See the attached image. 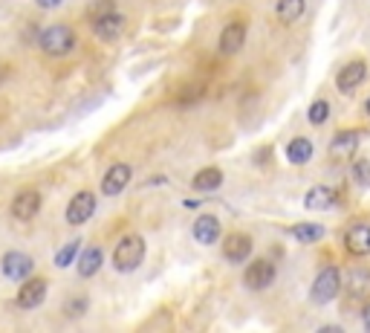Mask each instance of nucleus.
<instances>
[{
	"label": "nucleus",
	"mask_w": 370,
	"mask_h": 333,
	"mask_svg": "<svg viewBox=\"0 0 370 333\" xmlns=\"http://www.w3.org/2000/svg\"><path fill=\"white\" fill-rule=\"evenodd\" d=\"M304 9H307V0H278L275 15L281 23H295L304 15Z\"/></svg>",
	"instance_id": "nucleus-20"
},
{
	"label": "nucleus",
	"mask_w": 370,
	"mask_h": 333,
	"mask_svg": "<svg viewBox=\"0 0 370 333\" xmlns=\"http://www.w3.org/2000/svg\"><path fill=\"white\" fill-rule=\"evenodd\" d=\"M78 253H81V238H73L70 243H64L58 253H56V267H58V270H67L70 264H75Z\"/></svg>",
	"instance_id": "nucleus-23"
},
{
	"label": "nucleus",
	"mask_w": 370,
	"mask_h": 333,
	"mask_svg": "<svg viewBox=\"0 0 370 333\" xmlns=\"http://www.w3.org/2000/svg\"><path fill=\"white\" fill-rule=\"evenodd\" d=\"M46 290H50V284H46V278H41V275H29V278H23L21 281V287H18V296H15V305L21 307V310H35V307H41L43 305V299H46Z\"/></svg>",
	"instance_id": "nucleus-4"
},
{
	"label": "nucleus",
	"mask_w": 370,
	"mask_h": 333,
	"mask_svg": "<svg viewBox=\"0 0 370 333\" xmlns=\"http://www.w3.org/2000/svg\"><path fill=\"white\" fill-rule=\"evenodd\" d=\"M364 113H367V116H370V99H367V105H364Z\"/></svg>",
	"instance_id": "nucleus-31"
},
{
	"label": "nucleus",
	"mask_w": 370,
	"mask_h": 333,
	"mask_svg": "<svg viewBox=\"0 0 370 333\" xmlns=\"http://www.w3.org/2000/svg\"><path fill=\"white\" fill-rule=\"evenodd\" d=\"M145 261V238L142 235H125L113 249V267L119 273H133Z\"/></svg>",
	"instance_id": "nucleus-2"
},
{
	"label": "nucleus",
	"mask_w": 370,
	"mask_h": 333,
	"mask_svg": "<svg viewBox=\"0 0 370 333\" xmlns=\"http://www.w3.org/2000/svg\"><path fill=\"white\" fill-rule=\"evenodd\" d=\"M272 278H275V267H272V261H266V258H258V261L249 264L246 273H243V281H246L249 290H266V287L272 284Z\"/></svg>",
	"instance_id": "nucleus-11"
},
{
	"label": "nucleus",
	"mask_w": 370,
	"mask_h": 333,
	"mask_svg": "<svg viewBox=\"0 0 370 333\" xmlns=\"http://www.w3.org/2000/svg\"><path fill=\"white\" fill-rule=\"evenodd\" d=\"M0 270H4V275L9 281H23V278H29L35 273V261L26 253L12 249V253H6L4 258H0Z\"/></svg>",
	"instance_id": "nucleus-7"
},
{
	"label": "nucleus",
	"mask_w": 370,
	"mask_h": 333,
	"mask_svg": "<svg viewBox=\"0 0 370 333\" xmlns=\"http://www.w3.org/2000/svg\"><path fill=\"white\" fill-rule=\"evenodd\" d=\"M35 4H38L41 9H58V6L64 4V0H35Z\"/></svg>",
	"instance_id": "nucleus-28"
},
{
	"label": "nucleus",
	"mask_w": 370,
	"mask_h": 333,
	"mask_svg": "<svg viewBox=\"0 0 370 333\" xmlns=\"http://www.w3.org/2000/svg\"><path fill=\"white\" fill-rule=\"evenodd\" d=\"M220 221L214 218V215H200L197 221H194V238L200 240V243H217V238H220Z\"/></svg>",
	"instance_id": "nucleus-17"
},
{
	"label": "nucleus",
	"mask_w": 370,
	"mask_h": 333,
	"mask_svg": "<svg viewBox=\"0 0 370 333\" xmlns=\"http://www.w3.org/2000/svg\"><path fill=\"white\" fill-rule=\"evenodd\" d=\"M361 322H364V327H367V330H370V305H367V307H364V313H361Z\"/></svg>",
	"instance_id": "nucleus-30"
},
{
	"label": "nucleus",
	"mask_w": 370,
	"mask_h": 333,
	"mask_svg": "<svg viewBox=\"0 0 370 333\" xmlns=\"http://www.w3.org/2000/svg\"><path fill=\"white\" fill-rule=\"evenodd\" d=\"M367 78V67H364V61H350L347 67H342L339 70V78H336V88L342 90V93H353L361 81Z\"/></svg>",
	"instance_id": "nucleus-13"
},
{
	"label": "nucleus",
	"mask_w": 370,
	"mask_h": 333,
	"mask_svg": "<svg viewBox=\"0 0 370 333\" xmlns=\"http://www.w3.org/2000/svg\"><path fill=\"white\" fill-rule=\"evenodd\" d=\"M290 235L298 243H315V240L324 238V226H318V223H298V226L290 229Z\"/></svg>",
	"instance_id": "nucleus-24"
},
{
	"label": "nucleus",
	"mask_w": 370,
	"mask_h": 333,
	"mask_svg": "<svg viewBox=\"0 0 370 333\" xmlns=\"http://www.w3.org/2000/svg\"><path fill=\"white\" fill-rule=\"evenodd\" d=\"M310 157H312V142L307 137H295L287 148V159L292 165H304V162H310Z\"/></svg>",
	"instance_id": "nucleus-21"
},
{
	"label": "nucleus",
	"mask_w": 370,
	"mask_h": 333,
	"mask_svg": "<svg viewBox=\"0 0 370 333\" xmlns=\"http://www.w3.org/2000/svg\"><path fill=\"white\" fill-rule=\"evenodd\" d=\"M339 290H342V273L336 267H327L315 275V281L310 287V299L315 305H330L339 296Z\"/></svg>",
	"instance_id": "nucleus-3"
},
{
	"label": "nucleus",
	"mask_w": 370,
	"mask_h": 333,
	"mask_svg": "<svg viewBox=\"0 0 370 333\" xmlns=\"http://www.w3.org/2000/svg\"><path fill=\"white\" fill-rule=\"evenodd\" d=\"M344 249L356 258L370 255V226L367 223H356L344 232Z\"/></svg>",
	"instance_id": "nucleus-10"
},
{
	"label": "nucleus",
	"mask_w": 370,
	"mask_h": 333,
	"mask_svg": "<svg viewBox=\"0 0 370 333\" xmlns=\"http://www.w3.org/2000/svg\"><path fill=\"white\" fill-rule=\"evenodd\" d=\"M223 255L231 264H243L252 255V238L249 235H228L223 243Z\"/></svg>",
	"instance_id": "nucleus-14"
},
{
	"label": "nucleus",
	"mask_w": 370,
	"mask_h": 333,
	"mask_svg": "<svg viewBox=\"0 0 370 333\" xmlns=\"http://www.w3.org/2000/svg\"><path fill=\"white\" fill-rule=\"evenodd\" d=\"M12 75V70L6 67V64H0V85H6V78Z\"/></svg>",
	"instance_id": "nucleus-29"
},
{
	"label": "nucleus",
	"mask_w": 370,
	"mask_h": 333,
	"mask_svg": "<svg viewBox=\"0 0 370 333\" xmlns=\"http://www.w3.org/2000/svg\"><path fill=\"white\" fill-rule=\"evenodd\" d=\"M130 177H133L130 165H125V162H116V165H110V169L105 171V177H102V191H105L107 197H116V194H122V191L127 189Z\"/></svg>",
	"instance_id": "nucleus-9"
},
{
	"label": "nucleus",
	"mask_w": 370,
	"mask_h": 333,
	"mask_svg": "<svg viewBox=\"0 0 370 333\" xmlns=\"http://www.w3.org/2000/svg\"><path fill=\"white\" fill-rule=\"evenodd\" d=\"M359 139H361L359 131H342V134H336V139L330 142V154H333L336 159H344V157H350V154L359 148Z\"/></svg>",
	"instance_id": "nucleus-19"
},
{
	"label": "nucleus",
	"mask_w": 370,
	"mask_h": 333,
	"mask_svg": "<svg viewBox=\"0 0 370 333\" xmlns=\"http://www.w3.org/2000/svg\"><path fill=\"white\" fill-rule=\"evenodd\" d=\"M243 41H246V26L240 21L235 23H226L220 32V53L223 56H235L243 50Z\"/></svg>",
	"instance_id": "nucleus-12"
},
{
	"label": "nucleus",
	"mask_w": 370,
	"mask_h": 333,
	"mask_svg": "<svg viewBox=\"0 0 370 333\" xmlns=\"http://www.w3.org/2000/svg\"><path fill=\"white\" fill-rule=\"evenodd\" d=\"M353 180L359 186H370V159H359L353 165Z\"/></svg>",
	"instance_id": "nucleus-26"
},
{
	"label": "nucleus",
	"mask_w": 370,
	"mask_h": 333,
	"mask_svg": "<svg viewBox=\"0 0 370 333\" xmlns=\"http://www.w3.org/2000/svg\"><path fill=\"white\" fill-rule=\"evenodd\" d=\"M125 29V18L113 9L107 12H96V18H92V32H96L99 41H116Z\"/></svg>",
	"instance_id": "nucleus-8"
},
{
	"label": "nucleus",
	"mask_w": 370,
	"mask_h": 333,
	"mask_svg": "<svg viewBox=\"0 0 370 333\" xmlns=\"http://www.w3.org/2000/svg\"><path fill=\"white\" fill-rule=\"evenodd\" d=\"M102 264H105V253L99 246H87L84 253H81V258L75 261V270H78V275L81 278H92L99 270H102Z\"/></svg>",
	"instance_id": "nucleus-15"
},
{
	"label": "nucleus",
	"mask_w": 370,
	"mask_h": 333,
	"mask_svg": "<svg viewBox=\"0 0 370 333\" xmlns=\"http://www.w3.org/2000/svg\"><path fill=\"white\" fill-rule=\"evenodd\" d=\"M41 50L43 56H50V58H64L73 53L75 47V29L67 26V23H53V26H46L41 32Z\"/></svg>",
	"instance_id": "nucleus-1"
},
{
	"label": "nucleus",
	"mask_w": 370,
	"mask_h": 333,
	"mask_svg": "<svg viewBox=\"0 0 370 333\" xmlns=\"http://www.w3.org/2000/svg\"><path fill=\"white\" fill-rule=\"evenodd\" d=\"M333 203H336V191L330 186H312L304 197V206L310 212H324V209H330Z\"/></svg>",
	"instance_id": "nucleus-16"
},
{
	"label": "nucleus",
	"mask_w": 370,
	"mask_h": 333,
	"mask_svg": "<svg viewBox=\"0 0 370 333\" xmlns=\"http://www.w3.org/2000/svg\"><path fill=\"white\" fill-rule=\"evenodd\" d=\"M84 307H87V299H73V302H67V316H81L84 313Z\"/></svg>",
	"instance_id": "nucleus-27"
},
{
	"label": "nucleus",
	"mask_w": 370,
	"mask_h": 333,
	"mask_svg": "<svg viewBox=\"0 0 370 333\" xmlns=\"http://www.w3.org/2000/svg\"><path fill=\"white\" fill-rule=\"evenodd\" d=\"M92 212H96V194H92V191H78L67 203V223L70 226H84L92 218Z\"/></svg>",
	"instance_id": "nucleus-5"
},
{
	"label": "nucleus",
	"mask_w": 370,
	"mask_h": 333,
	"mask_svg": "<svg viewBox=\"0 0 370 333\" xmlns=\"http://www.w3.org/2000/svg\"><path fill=\"white\" fill-rule=\"evenodd\" d=\"M330 116V102L327 99H318L310 105V122L312 125H324V119Z\"/></svg>",
	"instance_id": "nucleus-25"
},
{
	"label": "nucleus",
	"mask_w": 370,
	"mask_h": 333,
	"mask_svg": "<svg viewBox=\"0 0 370 333\" xmlns=\"http://www.w3.org/2000/svg\"><path fill=\"white\" fill-rule=\"evenodd\" d=\"M347 296L356 302L370 299V270H353L347 275Z\"/></svg>",
	"instance_id": "nucleus-18"
},
{
	"label": "nucleus",
	"mask_w": 370,
	"mask_h": 333,
	"mask_svg": "<svg viewBox=\"0 0 370 333\" xmlns=\"http://www.w3.org/2000/svg\"><path fill=\"white\" fill-rule=\"evenodd\" d=\"M223 186V171L220 169H203L194 174V189L197 191H214Z\"/></svg>",
	"instance_id": "nucleus-22"
},
{
	"label": "nucleus",
	"mask_w": 370,
	"mask_h": 333,
	"mask_svg": "<svg viewBox=\"0 0 370 333\" xmlns=\"http://www.w3.org/2000/svg\"><path fill=\"white\" fill-rule=\"evenodd\" d=\"M41 203H43L41 191H35V189H23V191L15 194V200H12V206H9V212H12L15 221L26 223V221H32V218L41 212Z\"/></svg>",
	"instance_id": "nucleus-6"
}]
</instances>
